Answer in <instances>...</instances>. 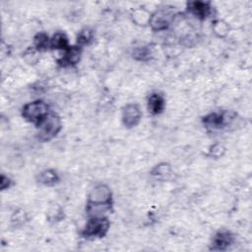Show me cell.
Returning a JSON list of instances; mask_svg holds the SVG:
<instances>
[{
	"label": "cell",
	"instance_id": "d6986e66",
	"mask_svg": "<svg viewBox=\"0 0 252 252\" xmlns=\"http://www.w3.org/2000/svg\"><path fill=\"white\" fill-rule=\"evenodd\" d=\"M93 36H94V33H93V31L88 29V28H85L83 29L79 33H78V36H77V43L79 45H85L87 43H89L92 39H93Z\"/></svg>",
	"mask_w": 252,
	"mask_h": 252
},
{
	"label": "cell",
	"instance_id": "2e32d148",
	"mask_svg": "<svg viewBox=\"0 0 252 252\" xmlns=\"http://www.w3.org/2000/svg\"><path fill=\"white\" fill-rule=\"evenodd\" d=\"M33 47L37 51H44L50 47V38L45 32H39L33 37Z\"/></svg>",
	"mask_w": 252,
	"mask_h": 252
},
{
	"label": "cell",
	"instance_id": "5bb4252c",
	"mask_svg": "<svg viewBox=\"0 0 252 252\" xmlns=\"http://www.w3.org/2000/svg\"><path fill=\"white\" fill-rule=\"evenodd\" d=\"M151 174L158 179H166L171 174V166L165 162L158 163L152 169Z\"/></svg>",
	"mask_w": 252,
	"mask_h": 252
},
{
	"label": "cell",
	"instance_id": "8fae6325",
	"mask_svg": "<svg viewBox=\"0 0 252 252\" xmlns=\"http://www.w3.org/2000/svg\"><path fill=\"white\" fill-rule=\"evenodd\" d=\"M148 108L149 111L154 114H159L164 108V98L161 94L154 93L148 98Z\"/></svg>",
	"mask_w": 252,
	"mask_h": 252
},
{
	"label": "cell",
	"instance_id": "ba28073f",
	"mask_svg": "<svg viewBox=\"0 0 252 252\" xmlns=\"http://www.w3.org/2000/svg\"><path fill=\"white\" fill-rule=\"evenodd\" d=\"M228 116L227 112H212L204 117L203 122L207 127L220 129L228 122Z\"/></svg>",
	"mask_w": 252,
	"mask_h": 252
},
{
	"label": "cell",
	"instance_id": "7c38bea8",
	"mask_svg": "<svg viewBox=\"0 0 252 252\" xmlns=\"http://www.w3.org/2000/svg\"><path fill=\"white\" fill-rule=\"evenodd\" d=\"M69 47H70V45H69L68 37L62 32H55L52 35V37L50 38V48H52V49H56V50L60 49V50L65 51Z\"/></svg>",
	"mask_w": 252,
	"mask_h": 252
},
{
	"label": "cell",
	"instance_id": "9c48e42d",
	"mask_svg": "<svg viewBox=\"0 0 252 252\" xmlns=\"http://www.w3.org/2000/svg\"><path fill=\"white\" fill-rule=\"evenodd\" d=\"M233 242V235L227 230L219 231L213 238L212 249L217 251H223L227 249Z\"/></svg>",
	"mask_w": 252,
	"mask_h": 252
},
{
	"label": "cell",
	"instance_id": "7a4b0ae2",
	"mask_svg": "<svg viewBox=\"0 0 252 252\" xmlns=\"http://www.w3.org/2000/svg\"><path fill=\"white\" fill-rule=\"evenodd\" d=\"M48 114V105L42 100H34L24 105L22 109L23 117L36 126Z\"/></svg>",
	"mask_w": 252,
	"mask_h": 252
},
{
	"label": "cell",
	"instance_id": "44dd1931",
	"mask_svg": "<svg viewBox=\"0 0 252 252\" xmlns=\"http://www.w3.org/2000/svg\"><path fill=\"white\" fill-rule=\"evenodd\" d=\"M10 183H11V181H10V179L8 177H6L5 175L1 176V189L2 190H5L6 188H8Z\"/></svg>",
	"mask_w": 252,
	"mask_h": 252
},
{
	"label": "cell",
	"instance_id": "3957f363",
	"mask_svg": "<svg viewBox=\"0 0 252 252\" xmlns=\"http://www.w3.org/2000/svg\"><path fill=\"white\" fill-rule=\"evenodd\" d=\"M109 226L110 222L106 217H92L88 220L82 234L87 238L103 237L107 233Z\"/></svg>",
	"mask_w": 252,
	"mask_h": 252
},
{
	"label": "cell",
	"instance_id": "e0dca14e",
	"mask_svg": "<svg viewBox=\"0 0 252 252\" xmlns=\"http://www.w3.org/2000/svg\"><path fill=\"white\" fill-rule=\"evenodd\" d=\"M133 58L139 61H147L151 58L152 56V52L150 50L149 47L147 46H140V47H136L133 52H132Z\"/></svg>",
	"mask_w": 252,
	"mask_h": 252
},
{
	"label": "cell",
	"instance_id": "5b68a950",
	"mask_svg": "<svg viewBox=\"0 0 252 252\" xmlns=\"http://www.w3.org/2000/svg\"><path fill=\"white\" fill-rule=\"evenodd\" d=\"M174 17L170 9H160L152 14L149 25L154 31H163L169 27Z\"/></svg>",
	"mask_w": 252,
	"mask_h": 252
},
{
	"label": "cell",
	"instance_id": "ffe728a7",
	"mask_svg": "<svg viewBox=\"0 0 252 252\" xmlns=\"http://www.w3.org/2000/svg\"><path fill=\"white\" fill-rule=\"evenodd\" d=\"M223 153H224V148L220 144H216L210 149L209 155L214 158H219V157H221Z\"/></svg>",
	"mask_w": 252,
	"mask_h": 252
},
{
	"label": "cell",
	"instance_id": "52a82bcc",
	"mask_svg": "<svg viewBox=\"0 0 252 252\" xmlns=\"http://www.w3.org/2000/svg\"><path fill=\"white\" fill-rule=\"evenodd\" d=\"M188 11L200 20L206 19L212 12V7L209 2L204 1H190L187 4Z\"/></svg>",
	"mask_w": 252,
	"mask_h": 252
},
{
	"label": "cell",
	"instance_id": "ac0fdd59",
	"mask_svg": "<svg viewBox=\"0 0 252 252\" xmlns=\"http://www.w3.org/2000/svg\"><path fill=\"white\" fill-rule=\"evenodd\" d=\"M213 30H214V32L219 36V37H224L227 33H228V26L225 22L223 21H220V20H218L214 23V26H213Z\"/></svg>",
	"mask_w": 252,
	"mask_h": 252
},
{
	"label": "cell",
	"instance_id": "6da1fadb",
	"mask_svg": "<svg viewBox=\"0 0 252 252\" xmlns=\"http://www.w3.org/2000/svg\"><path fill=\"white\" fill-rule=\"evenodd\" d=\"M37 127L38 139L42 142L49 141L60 132L62 128L61 118L56 113H48Z\"/></svg>",
	"mask_w": 252,
	"mask_h": 252
},
{
	"label": "cell",
	"instance_id": "4fadbf2b",
	"mask_svg": "<svg viewBox=\"0 0 252 252\" xmlns=\"http://www.w3.org/2000/svg\"><path fill=\"white\" fill-rule=\"evenodd\" d=\"M58 181L59 176L54 169H45L41 171L38 175V182L46 186H52L56 184Z\"/></svg>",
	"mask_w": 252,
	"mask_h": 252
},
{
	"label": "cell",
	"instance_id": "30bf717a",
	"mask_svg": "<svg viewBox=\"0 0 252 252\" xmlns=\"http://www.w3.org/2000/svg\"><path fill=\"white\" fill-rule=\"evenodd\" d=\"M82 50L80 46H70L68 49L64 51L63 56L59 59L58 63L63 67L74 66L81 59Z\"/></svg>",
	"mask_w": 252,
	"mask_h": 252
},
{
	"label": "cell",
	"instance_id": "9a60e30c",
	"mask_svg": "<svg viewBox=\"0 0 252 252\" xmlns=\"http://www.w3.org/2000/svg\"><path fill=\"white\" fill-rule=\"evenodd\" d=\"M151 16L152 15L146 9H143V8H138V9L134 10L132 13L133 21L139 26L149 25Z\"/></svg>",
	"mask_w": 252,
	"mask_h": 252
},
{
	"label": "cell",
	"instance_id": "8992f818",
	"mask_svg": "<svg viewBox=\"0 0 252 252\" xmlns=\"http://www.w3.org/2000/svg\"><path fill=\"white\" fill-rule=\"evenodd\" d=\"M142 117V111L138 104L128 103L122 110V122L125 127L132 128L138 125Z\"/></svg>",
	"mask_w": 252,
	"mask_h": 252
},
{
	"label": "cell",
	"instance_id": "277c9868",
	"mask_svg": "<svg viewBox=\"0 0 252 252\" xmlns=\"http://www.w3.org/2000/svg\"><path fill=\"white\" fill-rule=\"evenodd\" d=\"M112 193L110 188L105 184H97L95 185L88 199L87 205L92 206H105V207H111L112 203Z\"/></svg>",
	"mask_w": 252,
	"mask_h": 252
}]
</instances>
